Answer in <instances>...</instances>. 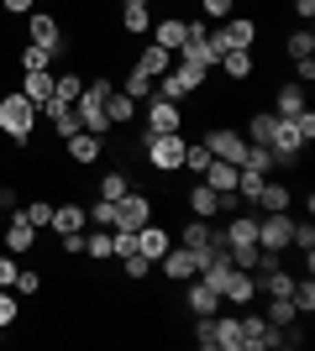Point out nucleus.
Here are the masks:
<instances>
[{
    "label": "nucleus",
    "instance_id": "c9c22d12",
    "mask_svg": "<svg viewBox=\"0 0 315 351\" xmlns=\"http://www.w3.org/2000/svg\"><path fill=\"white\" fill-rule=\"evenodd\" d=\"M237 168H253V173H268V168H279V162H273V152H268V147L247 142V152H242V162H237Z\"/></svg>",
    "mask_w": 315,
    "mask_h": 351
},
{
    "label": "nucleus",
    "instance_id": "f3484780",
    "mask_svg": "<svg viewBox=\"0 0 315 351\" xmlns=\"http://www.w3.org/2000/svg\"><path fill=\"white\" fill-rule=\"evenodd\" d=\"M37 116H47L53 136H63V142H69L74 132H84V126H79V116H74V105H58V100H47L43 110H37Z\"/></svg>",
    "mask_w": 315,
    "mask_h": 351
},
{
    "label": "nucleus",
    "instance_id": "c756f323",
    "mask_svg": "<svg viewBox=\"0 0 315 351\" xmlns=\"http://www.w3.org/2000/svg\"><path fill=\"white\" fill-rule=\"evenodd\" d=\"M215 351H242V320L237 315H221V320H215Z\"/></svg>",
    "mask_w": 315,
    "mask_h": 351
},
{
    "label": "nucleus",
    "instance_id": "7ed1b4c3",
    "mask_svg": "<svg viewBox=\"0 0 315 351\" xmlns=\"http://www.w3.org/2000/svg\"><path fill=\"white\" fill-rule=\"evenodd\" d=\"M148 220H152V194L132 184V189L116 199V226H121V231H142Z\"/></svg>",
    "mask_w": 315,
    "mask_h": 351
},
{
    "label": "nucleus",
    "instance_id": "5701e85b",
    "mask_svg": "<svg viewBox=\"0 0 315 351\" xmlns=\"http://www.w3.org/2000/svg\"><path fill=\"white\" fill-rule=\"evenodd\" d=\"M174 58H179L184 69H195V73H210V69H215V47H210V37H205V43H184Z\"/></svg>",
    "mask_w": 315,
    "mask_h": 351
},
{
    "label": "nucleus",
    "instance_id": "412c9836",
    "mask_svg": "<svg viewBox=\"0 0 315 351\" xmlns=\"http://www.w3.org/2000/svg\"><path fill=\"white\" fill-rule=\"evenodd\" d=\"M289 205H294V189L263 178V189H257V199H253V215H263V210H289Z\"/></svg>",
    "mask_w": 315,
    "mask_h": 351
},
{
    "label": "nucleus",
    "instance_id": "393cba45",
    "mask_svg": "<svg viewBox=\"0 0 315 351\" xmlns=\"http://www.w3.org/2000/svg\"><path fill=\"white\" fill-rule=\"evenodd\" d=\"M21 95H27L37 110L53 100V69H37V73H21Z\"/></svg>",
    "mask_w": 315,
    "mask_h": 351
},
{
    "label": "nucleus",
    "instance_id": "4468645a",
    "mask_svg": "<svg viewBox=\"0 0 315 351\" xmlns=\"http://www.w3.org/2000/svg\"><path fill=\"white\" fill-rule=\"evenodd\" d=\"M74 116H79V126H84V132H100V136L110 132V121H105V100H100V95H90V89L74 100Z\"/></svg>",
    "mask_w": 315,
    "mask_h": 351
},
{
    "label": "nucleus",
    "instance_id": "7c9ffc66",
    "mask_svg": "<svg viewBox=\"0 0 315 351\" xmlns=\"http://www.w3.org/2000/svg\"><path fill=\"white\" fill-rule=\"evenodd\" d=\"M121 32H132V37L152 32V5H121Z\"/></svg>",
    "mask_w": 315,
    "mask_h": 351
},
{
    "label": "nucleus",
    "instance_id": "a19ab883",
    "mask_svg": "<svg viewBox=\"0 0 315 351\" xmlns=\"http://www.w3.org/2000/svg\"><path fill=\"white\" fill-rule=\"evenodd\" d=\"M84 252H90L95 263H105V257H116V252H110V231H100V226H90V231H84Z\"/></svg>",
    "mask_w": 315,
    "mask_h": 351
},
{
    "label": "nucleus",
    "instance_id": "6e6552de",
    "mask_svg": "<svg viewBox=\"0 0 315 351\" xmlns=\"http://www.w3.org/2000/svg\"><path fill=\"white\" fill-rule=\"evenodd\" d=\"M184 304H189V315H221V289L215 283H205L195 273V278L184 283Z\"/></svg>",
    "mask_w": 315,
    "mask_h": 351
},
{
    "label": "nucleus",
    "instance_id": "20e7f679",
    "mask_svg": "<svg viewBox=\"0 0 315 351\" xmlns=\"http://www.w3.org/2000/svg\"><path fill=\"white\" fill-rule=\"evenodd\" d=\"M289 236H294V215L289 210H263L257 215V247L289 252Z\"/></svg>",
    "mask_w": 315,
    "mask_h": 351
},
{
    "label": "nucleus",
    "instance_id": "c85d7f7f",
    "mask_svg": "<svg viewBox=\"0 0 315 351\" xmlns=\"http://www.w3.org/2000/svg\"><path fill=\"white\" fill-rule=\"evenodd\" d=\"M305 110V89L300 84H279V100H273V116L279 121H294Z\"/></svg>",
    "mask_w": 315,
    "mask_h": 351
},
{
    "label": "nucleus",
    "instance_id": "423d86ee",
    "mask_svg": "<svg viewBox=\"0 0 315 351\" xmlns=\"http://www.w3.org/2000/svg\"><path fill=\"white\" fill-rule=\"evenodd\" d=\"M158 267H163V278H168V283H189V278L200 273V257L184 247V241H174V247L158 257Z\"/></svg>",
    "mask_w": 315,
    "mask_h": 351
},
{
    "label": "nucleus",
    "instance_id": "2eb2a0df",
    "mask_svg": "<svg viewBox=\"0 0 315 351\" xmlns=\"http://www.w3.org/2000/svg\"><path fill=\"white\" fill-rule=\"evenodd\" d=\"M152 43L168 47V53H179V47L189 43V27H184V16H158V21H152Z\"/></svg>",
    "mask_w": 315,
    "mask_h": 351
},
{
    "label": "nucleus",
    "instance_id": "f03ea898",
    "mask_svg": "<svg viewBox=\"0 0 315 351\" xmlns=\"http://www.w3.org/2000/svg\"><path fill=\"white\" fill-rule=\"evenodd\" d=\"M142 158H148L152 173H179L184 162V136L179 132H142Z\"/></svg>",
    "mask_w": 315,
    "mask_h": 351
},
{
    "label": "nucleus",
    "instance_id": "79ce46f5",
    "mask_svg": "<svg viewBox=\"0 0 315 351\" xmlns=\"http://www.w3.org/2000/svg\"><path fill=\"white\" fill-rule=\"evenodd\" d=\"M289 299H294V309H300V315H310V309H315V278H310V273H305V278H294V293H289Z\"/></svg>",
    "mask_w": 315,
    "mask_h": 351
},
{
    "label": "nucleus",
    "instance_id": "b1692460",
    "mask_svg": "<svg viewBox=\"0 0 315 351\" xmlns=\"http://www.w3.org/2000/svg\"><path fill=\"white\" fill-rule=\"evenodd\" d=\"M105 121H110V132H116V126H132L137 121V100L121 95V89H110V95H105Z\"/></svg>",
    "mask_w": 315,
    "mask_h": 351
},
{
    "label": "nucleus",
    "instance_id": "bb28decb",
    "mask_svg": "<svg viewBox=\"0 0 315 351\" xmlns=\"http://www.w3.org/2000/svg\"><path fill=\"white\" fill-rule=\"evenodd\" d=\"M137 69L148 73V79H158V73L174 69V53H168V47H158V43H148L142 53H137Z\"/></svg>",
    "mask_w": 315,
    "mask_h": 351
},
{
    "label": "nucleus",
    "instance_id": "dca6fc26",
    "mask_svg": "<svg viewBox=\"0 0 315 351\" xmlns=\"http://www.w3.org/2000/svg\"><path fill=\"white\" fill-rule=\"evenodd\" d=\"M53 236H79L90 231V215H84V205H53V226H47Z\"/></svg>",
    "mask_w": 315,
    "mask_h": 351
},
{
    "label": "nucleus",
    "instance_id": "5fc2aeb1",
    "mask_svg": "<svg viewBox=\"0 0 315 351\" xmlns=\"http://www.w3.org/2000/svg\"><path fill=\"white\" fill-rule=\"evenodd\" d=\"M58 247L69 252V257H79V252H84V231H79V236H58Z\"/></svg>",
    "mask_w": 315,
    "mask_h": 351
},
{
    "label": "nucleus",
    "instance_id": "a211bd4d",
    "mask_svg": "<svg viewBox=\"0 0 315 351\" xmlns=\"http://www.w3.org/2000/svg\"><path fill=\"white\" fill-rule=\"evenodd\" d=\"M168 247H174V231H163V226H152V220H148V226L137 231V252H142L148 263H158Z\"/></svg>",
    "mask_w": 315,
    "mask_h": 351
},
{
    "label": "nucleus",
    "instance_id": "aec40b11",
    "mask_svg": "<svg viewBox=\"0 0 315 351\" xmlns=\"http://www.w3.org/2000/svg\"><path fill=\"white\" fill-rule=\"evenodd\" d=\"M221 241L226 247H257V215H231L221 226Z\"/></svg>",
    "mask_w": 315,
    "mask_h": 351
},
{
    "label": "nucleus",
    "instance_id": "6e6d98bb",
    "mask_svg": "<svg viewBox=\"0 0 315 351\" xmlns=\"http://www.w3.org/2000/svg\"><path fill=\"white\" fill-rule=\"evenodd\" d=\"M0 210H11V215L21 210V205H16V184H0Z\"/></svg>",
    "mask_w": 315,
    "mask_h": 351
},
{
    "label": "nucleus",
    "instance_id": "49530a36",
    "mask_svg": "<svg viewBox=\"0 0 315 351\" xmlns=\"http://www.w3.org/2000/svg\"><path fill=\"white\" fill-rule=\"evenodd\" d=\"M231 11H237V0H200V16H205V21H226Z\"/></svg>",
    "mask_w": 315,
    "mask_h": 351
},
{
    "label": "nucleus",
    "instance_id": "473e14b6",
    "mask_svg": "<svg viewBox=\"0 0 315 351\" xmlns=\"http://www.w3.org/2000/svg\"><path fill=\"white\" fill-rule=\"evenodd\" d=\"M273 132H279V116H273V110H257V116L247 121V142H257V147H268Z\"/></svg>",
    "mask_w": 315,
    "mask_h": 351
},
{
    "label": "nucleus",
    "instance_id": "e433bc0d",
    "mask_svg": "<svg viewBox=\"0 0 315 351\" xmlns=\"http://www.w3.org/2000/svg\"><path fill=\"white\" fill-rule=\"evenodd\" d=\"M126 189H132V178L121 173V168H105V178H100V199H110V205H116Z\"/></svg>",
    "mask_w": 315,
    "mask_h": 351
},
{
    "label": "nucleus",
    "instance_id": "f8f14e48",
    "mask_svg": "<svg viewBox=\"0 0 315 351\" xmlns=\"http://www.w3.org/2000/svg\"><path fill=\"white\" fill-rule=\"evenodd\" d=\"M268 152H273V162H300V152H305V142H300V132H294V121H279V132L268 136Z\"/></svg>",
    "mask_w": 315,
    "mask_h": 351
},
{
    "label": "nucleus",
    "instance_id": "9d476101",
    "mask_svg": "<svg viewBox=\"0 0 315 351\" xmlns=\"http://www.w3.org/2000/svg\"><path fill=\"white\" fill-rule=\"evenodd\" d=\"M257 299V273H247V267H231L226 273V283H221V304H253Z\"/></svg>",
    "mask_w": 315,
    "mask_h": 351
},
{
    "label": "nucleus",
    "instance_id": "37998d69",
    "mask_svg": "<svg viewBox=\"0 0 315 351\" xmlns=\"http://www.w3.org/2000/svg\"><path fill=\"white\" fill-rule=\"evenodd\" d=\"M294 315H300V309H294V299H268V325H279V330H284V325H294Z\"/></svg>",
    "mask_w": 315,
    "mask_h": 351
},
{
    "label": "nucleus",
    "instance_id": "bf43d9fd",
    "mask_svg": "<svg viewBox=\"0 0 315 351\" xmlns=\"http://www.w3.org/2000/svg\"><path fill=\"white\" fill-rule=\"evenodd\" d=\"M0 346H5V325H0Z\"/></svg>",
    "mask_w": 315,
    "mask_h": 351
},
{
    "label": "nucleus",
    "instance_id": "0eeeda50",
    "mask_svg": "<svg viewBox=\"0 0 315 351\" xmlns=\"http://www.w3.org/2000/svg\"><path fill=\"white\" fill-rule=\"evenodd\" d=\"M148 110H142V121H148V132H179L184 126V105H174V100H142Z\"/></svg>",
    "mask_w": 315,
    "mask_h": 351
},
{
    "label": "nucleus",
    "instance_id": "4be33fe9",
    "mask_svg": "<svg viewBox=\"0 0 315 351\" xmlns=\"http://www.w3.org/2000/svg\"><path fill=\"white\" fill-rule=\"evenodd\" d=\"M221 73H226V79H253V73H257L253 47H226V53H221Z\"/></svg>",
    "mask_w": 315,
    "mask_h": 351
},
{
    "label": "nucleus",
    "instance_id": "3c124183",
    "mask_svg": "<svg viewBox=\"0 0 315 351\" xmlns=\"http://www.w3.org/2000/svg\"><path fill=\"white\" fill-rule=\"evenodd\" d=\"M294 73H300V84H315V53L310 58H294Z\"/></svg>",
    "mask_w": 315,
    "mask_h": 351
},
{
    "label": "nucleus",
    "instance_id": "09e8293b",
    "mask_svg": "<svg viewBox=\"0 0 315 351\" xmlns=\"http://www.w3.org/2000/svg\"><path fill=\"white\" fill-rule=\"evenodd\" d=\"M16 252H0V289H16Z\"/></svg>",
    "mask_w": 315,
    "mask_h": 351
},
{
    "label": "nucleus",
    "instance_id": "13d9d810",
    "mask_svg": "<svg viewBox=\"0 0 315 351\" xmlns=\"http://www.w3.org/2000/svg\"><path fill=\"white\" fill-rule=\"evenodd\" d=\"M126 5H152V0H126Z\"/></svg>",
    "mask_w": 315,
    "mask_h": 351
},
{
    "label": "nucleus",
    "instance_id": "72a5a7b5",
    "mask_svg": "<svg viewBox=\"0 0 315 351\" xmlns=\"http://www.w3.org/2000/svg\"><path fill=\"white\" fill-rule=\"evenodd\" d=\"M205 168H210V147L205 142H184V162H179V173H205Z\"/></svg>",
    "mask_w": 315,
    "mask_h": 351
},
{
    "label": "nucleus",
    "instance_id": "a878e982",
    "mask_svg": "<svg viewBox=\"0 0 315 351\" xmlns=\"http://www.w3.org/2000/svg\"><path fill=\"white\" fill-rule=\"evenodd\" d=\"M215 194H237V162H221V158H210V168L200 173Z\"/></svg>",
    "mask_w": 315,
    "mask_h": 351
},
{
    "label": "nucleus",
    "instance_id": "603ef678",
    "mask_svg": "<svg viewBox=\"0 0 315 351\" xmlns=\"http://www.w3.org/2000/svg\"><path fill=\"white\" fill-rule=\"evenodd\" d=\"M184 27H189V43H205V37H210V21H205V16H195V21H184Z\"/></svg>",
    "mask_w": 315,
    "mask_h": 351
},
{
    "label": "nucleus",
    "instance_id": "ddd939ff",
    "mask_svg": "<svg viewBox=\"0 0 315 351\" xmlns=\"http://www.w3.org/2000/svg\"><path fill=\"white\" fill-rule=\"evenodd\" d=\"M100 158H105L100 132H74L69 136V162H74V168H90V162H100Z\"/></svg>",
    "mask_w": 315,
    "mask_h": 351
},
{
    "label": "nucleus",
    "instance_id": "2f4dec72",
    "mask_svg": "<svg viewBox=\"0 0 315 351\" xmlns=\"http://www.w3.org/2000/svg\"><path fill=\"white\" fill-rule=\"evenodd\" d=\"M79 95H84V79H79L74 69H69V73H58V79H53V100H58V105H74Z\"/></svg>",
    "mask_w": 315,
    "mask_h": 351
},
{
    "label": "nucleus",
    "instance_id": "a18cd8bd",
    "mask_svg": "<svg viewBox=\"0 0 315 351\" xmlns=\"http://www.w3.org/2000/svg\"><path fill=\"white\" fill-rule=\"evenodd\" d=\"M121 273H126V283H142L152 273V263L142 257V252H132V257H121Z\"/></svg>",
    "mask_w": 315,
    "mask_h": 351
},
{
    "label": "nucleus",
    "instance_id": "f257e3e1",
    "mask_svg": "<svg viewBox=\"0 0 315 351\" xmlns=\"http://www.w3.org/2000/svg\"><path fill=\"white\" fill-rule=\"evenodd\" d=\"M0 132L11 136V147H32V132H37V105L11 89V95H0Z\"/></svg>",
    "mask_w": 315,
    "mask_h": 351
},
{
    "label": "nucleus",
    "instance_id": "9b49d317",
    "mask_svg": "<svg viewBox=\"0 0 315 351\" xmlns=\"http://www.w3.org/2000/svg\"><path fill=\"white\" fill-rule=\"evenodd\" d=\"M205 147H210V158H221V162H242L247 136H242V132H226V126H210V132H205Z\"/></svg>",
    "mask_w": 315,
    "mask_h": 351
},
{
    "label": "nucleus",
    "instance_id": "c03bdc74",
    "mask_svg": "<svg viewBox=\"0 0 315 351\" xmlns=\"http://www.w3.org/2000/svg\"><path fill=\"white\" fill-rule=\"evenodd\" d=\"M84 215H90V226H100V231H110V226H116V205H110V199H95V205H84Z\"/></svg>",
    "mask_w": 315,
    "mask_h": 351
},
{
    "label": "nucleus",
    "instance_id": "58836bf2",
    "mask_svg": "<svg viewBox=\"0 0 315 351\" xmlns=\"http://www.w3.org/2000/svg\"><path fill=\"white\" fill-rule=\"evenodd\" d=\"M16 215H21V220H32L37 231H47V226H53V199H32V205H21Z\"/></svg>",
    "mask_w": 315,
    "mask_h": 351
},
{
    "label": "nucleus",
    "instance_id": "4c0bfd02",
    "mask_svg": "<svg viewBox=\"0 0 315 351\" xmlns=\"http://www.w3.org/2000/svg\"><path fill=\"white\" fill-rule=\"evenodd\" d=\"M284 53H289V58H310V53H315V32L310 27L289 32V37H284Z\"/></svg>",
    "mask_w": 315,
    "mask_h": 351
},
{
    "label": "nucleus",
    "instance_id": "f704fd0d",
    "mask_svg": "<svg viewBox=\"0 0 315 351\" xmlns=\"http://www.w3.org/2000/svg\"><path fill=\"white\" fill-rule=\"evenodd\" d=\"M116 89H121V95H132L137 105H142V100H152V79H148L142 69H137V63H132V73H126V84H116Z\"/></svg>",
    "mask_w": 315,
    "mask_h": 351
},
{
    "label": "nucleus",
    "instance_id": "cd10ccee",
    "mask_svg": "<svg viewBox=\"0 0 315 351\" xmlns=\"http://www.w3.org/2000/svg\"><path fill=\"white\" fill-rule=\"evenodd\" d=\"M32 247H37V226L11 215V226H5V252H32Z\"/></svg>",
    "mask_w": 315,
    "mask_h": 351
},
{
    "label": "nucleus",
    "instance_id": "4d7b16f0",
    "mask_svg": "<svg viewBox=\"0 0 315 351\" xmlns=\"http://www.w3.org/2000/svg\"><path fill=\"white\" fill-rule=\"evenodd\" d=\"M289 5H294V16H300L305 27H310V16H315V0H289Z\"/></svg>",
    "mask_w": 315,
    "mask_h": 351
},
{
    "label": "nucleus",
    "instance_id": "ea45409f",
    "mask_svg": "<svg viewBox=\"0 0 315 351\" xmlns=\"http://www.w3.org/2000/svg\"><path fill=\"white\" fill-rule=\"evenodd\" d=\"M16 63H21V73H37V69H53V53H47V47H37V43H27Z\"/></svg>",
    "mask_w": 315,
    "mask_h": 351
},
{
    "label": "nucleus",
    "instance_id": "39448f33",
    "mask_svg": "<svg viewBox=\"0 0 315 351\" xmlns=\"http://www.w3.org/2000/svg\"><path fill=\"white\" fill-rule=\"evenodd\" d=\"M27 32H32V43L47 47L53 58L69 47V43H63V21H58V16H47V11H32V16H27Z\"/></svg>",
    "mask_w": 315,
    "mask_h": 351
},
{
    "label": "nucleus",
    "instance_id": "de8ad7c7",
    "mask_svg": "<svg viewBox=\"0 0 315 351\" xmlns=\"http://www.w3.org/2000/svg\"><path fill=\"white\" fill-rule=\"evenodd\" d=\"M16 293H43V273H37V267H21V273H16Z\"/></svg>",
    "mask_w": 315,
    "mask_h": 351
},
{
    "label": "nucleus",
    "instance_id": "1a4fd4ad",
    "mask_svg": "<svg viewBox=\"0 0 315 351\" xmlns=\"http://www.w3.org/2000/svg\"><path fill=\"white\" fill-rule=\"evenodd\" d=\"M279 346V325H268L263 315H242V351H273Z\"/></svg>",
    "mask_w": 315,
    "mask_h": 351
},
{
    "label": "nucleus",
    "instance_id": "8fccbe9b",
    "mask_svg": "<svg viewBox=\"0 0 315 351\" xmlns=\"http://www.w3.org/2000/svg\"><path fill=\"white\" fill-rule=\"evenodd\" d=\"M16 320H21V304H16L11 293H0V325H5V330H11Z\"/></svg>",
    "mask_w": 315,
    "mask_h": 351
},
{
    "label": "nucleus",
    "instance_id": "864d4df0",
    "mask_svg": "<svg viewBox=\"0 0 315 351\" xmlns=\"http://www.w3.org/2000/svg\"><path fill=\"white\" fill-rule=\"evenodd\" d=\"M0 11L5 16H32V0H0Z\"/></svg>",
    "mask_w": 315,
    "mask_h": 351
},
{
    "label": "nucleus",
    "instance_id": "6ab92c4d",
    "mask_svg": "<svg viewBox=\"0 0 315 351\" xmlns=\"http://www.w3.org/2000/svg\"><path fill=\"white\" fill-rule=\"evenodd\" d=\"M184 205H189V215H200V220H215V215H221V194H215V189L205 184V178H200L195 189L184 194Z\"/></svg>",
    "mask_w": 315,
    "mask_h": 351
}]
</instances>
